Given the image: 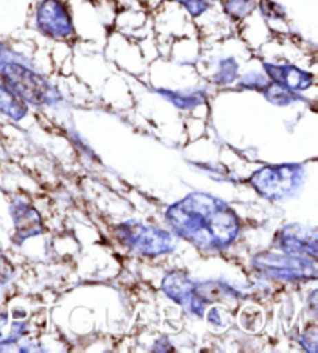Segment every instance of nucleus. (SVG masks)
Instances as JSON below:
<instances>
[{"label":"nucleus","instance_id":"1","mask_svg":"<svg viewBox=\"0 0 318 353\" xmlns=\"http://www.w3.org/2000/svg\"><path fill=\"white\" fill-rule=\"evenodd\" d=\"M168 220L177 232L202 248L227 246L237 232L233 212L205 194H191L174 205Z\"/></svg>","mask_w":318,"mask_h":353},{"label":"nucleus","instance_id":"2","mask_svg":"<svg viewBox=\"0 0 318 353\" xmlns=\"http://www.w3.org/2000/svg\"><path fill=\"white\" fill-rule=\"evenodd\" d=\"M36 26L52 39L65 41L75 34L69 7L63 0H41L36 8Z\"/></svg>","mask_w":318,"mask_h":353},{"label":"nucleus","instance_id":"3","mask_svg":"<svg viewBox=\"0 0 318 353\" xmlns=\"http://www.w3.org/2000/svg\"><path fill=\"white\" fill-rule=\"evenodd\" d=\"M264 70L268 81L277 83L279 86L293 90V92H299V90L308 89L310 84L314 83V77L310 74L290 64L264 63Z\"/></svg>","mask_w":318,"mask_h":353},{"label":"nucleus","instance_id":"4","mask_svg":"<svg viewBox=\"0 0 318 353\" xmlns=\"http://www.w3.org/2000/svg\"><path fill=\"white\" fill-rule=\"evenodd\" d=\"M253 185L266 196H281L293 185L292 168H266L253 176Z\"/></svg>","mask_w":318,"mask_h":353},{"label":"nucleus","instance_id":"5","mask_svg":"<svg viewBox=\"0 0 318 353\" xmlns=\"http://www.w3.org/2000/svg\"><path fill=\"white\" fill-rule=\"evenodd\" d=\"M0 112L10 115L11 119H21L27 112V106L5 81L0 78Z\"/></svg>","mask_w":318,"mask_h":353},{"label":"nucleus","instance_id":"6","mask_svg":"<svg viewBox=\"0 0 318 353\" xmlns=\"http://www.w3.org/2000/svg\"><path fill=\"white\" fill-rule=\"evenodd\" d=\"M258 0H224L222 8L225 14L235 21H241L247 17L256 8Z\"/></svg>","mask_w":318,"mask_h":353},{"label":"nucleus","instance_id":"7","mask_svg":"<svg viewBox=\"0 0 318 353\" xmlns=\"http://www.w3.org/2000/svg\"><path fill=\"white\" fill-rule=\"evenodd\" d=\"M36 214L32 209H25L21 212V215L16 218V223H17V229H19V232H22L23 235L27 234V226H28V235H36V229L34 226L36 224H39V218H36L33 220V216Z\"/></svg>","mask_w":318,"mask_h":353},{"label":"nucleus","instance_id":"8","mask_svg":"<svg viewBox=\"0 0 318 353\" xmlns=\"http://www.w3.org/2000/svg\"><path fill=\"white\" fill-rule=\"evenodd\" d=\"M173 2L182 5L194 17L202 16L211 7V0H173Z\"/></svg>","mask_w":318,"mask_h":353},{"label":"nucleus","instance_id":"9","mask_svg":"<svg viewBox=\"0 0 318 353\" xmlns=\"http://www.w3.org/2000/svg\"><path fill=\"white\" fill-rule=\"evenodd\" d=\"M262 11V16L267 17V19H281L284 17V10L279 3L273 2V0H258L256 3Z\"/></svg>","mask_w":318,"mask_h":353}]
</instances>
